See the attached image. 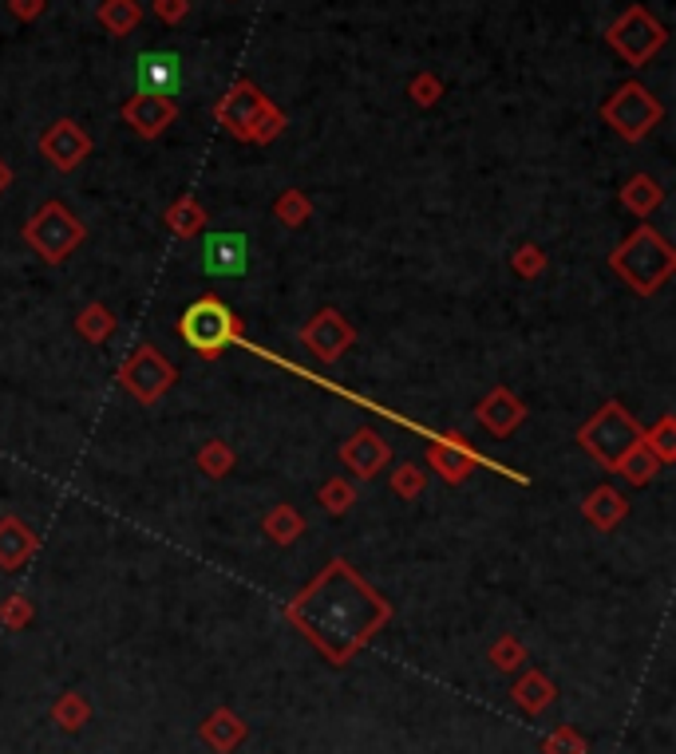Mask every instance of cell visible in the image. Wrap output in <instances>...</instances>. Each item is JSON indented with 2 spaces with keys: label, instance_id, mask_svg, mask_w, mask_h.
Listing matches in <instances>:
<instances>
[{
  "label": "cell",
  "instance_id": "9c48e42d",
  "mask_svg": "<svg viewBox=\"0 0 676 754\" xmlns=\"http://www.w3.org/2000/svg\"><path fill=\"white\" fill-rule=\"evenodd\" d=\"M40 146L52 155L56 166H75L80 158L87 155V146H92V143H87V135L75 123H56Z\"/></svg>",
  "mask_w": 676,
  "mask_h": 754
},
{
  "label": "cell",
  "instance_id": "4fadbf2b",
  "mask_svg": "<svg viewBox=\"0 0 676 754\" xmlns=\"http://www.w3.org/2000/svg\"><path fill=\"white\" fill-rule=\"evenodd\" d=\"M158 12H163L167 21H178V16L187 12V0H158Z\"/></svg>",
  "mask_w": 676,
  "mask_h": 754
},
{
  "label": "cell",
  "instance_id": "5bb4252c",
  "mask_svg": "<svg viewBox=\"0 0 676 754\" xmlns=\"http://www.w3.org/2000/svg\"><path fill=\"white\" fill-rule=\"evenodd\" d=\"M12 9L24 12V16H32V12L40 9V0H12Z\"/></svg>",
  "mask_w": 676,
  "mask_h": 754
},
{
  "label": "cell",
  "instance_id": "7c38bea8",
  "mask_svg": "<svg viewBox=\"0 0 676 754\" xmlns=\"http://www.w3.org/2000/svg\"><path fill=\"white\" fill-rule=\"evenodd\" d=\"M585 746L578 743V734L573 731H562V734H554L550 743H546V754H582Z\"/></svg>",
  "mask_w": 676,
  "mask_h": 754
},
{
  "label": "cell",
  "instance_id": "7a4b0ae2",
  "mask_svg": "<svg viewBox=\"0 0 676 754\" xmlns=\"http://www.w3.org/2000/svg\"><path fill=\"white\" fill-rule=\"evenodd\" d=\"M182 336L202 356H218L229 344V336H234V316H229V309L222 300L214 297L198 300V304L187 309V316H182Z\"/></svg>",
  "mask_w": 676,
  "mask_h": 754
},
{
  "label": "cell",
  "instance_id": "8992f818",
  "mask_svg": "<svg viewBox=\"0 0 676 754\" xmlns=\"http://www.w3.org/2000/svg\"><path fill=\"white\" fill-rule=\"evenodd\" d=\"M250 265V241L246 234H210L202 246V270L210 277H241Z\"/></svg>",
  "mask_w": 676,
  "mask_h": 754
},
{
  "label": "cell",
  "instance_id": "6da1fadb",
  "mask_svg": "<svg viewBox=\"0 0 676 754\" xmlns=\"http://www.w3.org/2000/svg\"><path fill=\"white\" fill-rule=\"evenodd\" d=\"M289 617L309 632V641L329 660L344 663L360 644L384 624L388 609L344 565H333L309 593L289 609Z\"/></svg>",
  "mask_w": 676,
  "mask_h": 754
},
{
  "label": "cell",
  "instance_id": "3957f363",
  "mask_svg": "<svg viewBox=\"0 0 676 754\" xmlns=\"http://www.w3.org/2000/svg\"><path fill=\"white\" fill-rule=\"evenodd\" d=\"M605 119H609L625 139H641L649 127L661 119V104H656L641 83H625L621 92L614 95V104L605 107Z\"/></svg>",
  "mask_w": 676,
  "mask_h": 754
},
{
  "label": "cell",
  "instance_id": "52a82bcc",
  "mask_svg": "<svg viewBox=\"0 0 676 754\" xmlns=\"http://www.w3.org/2000/svg\"><path fill=\"white\" fill-rule=\"evenodd\" d=\"M135 83H139V92L170 99V95L178 92V83H182V60H178L175 52L135 56Z\"/></svg>",
  "mask_w": 676,
  "mask_h": 754
},
{
  "label": "cell",
  "instance_id": "30bf717a",
  "mask_svg": "<svg viewBox=\"0 0 676 754\" xmlns=\"http://www.w3.org/2000/svg\"><path fill=\"white\" fill-rule=\"evenodd\" d=\"M99 21H104L107 32H115V36H127V32L139 24V4L135 0H107L104 9H99Z\"/></svg>",
  "mask_w": 676,
  "mask_h": 754
},
{
  "label": "cell",
  "instance_id": "277c9868",
  "mask_svg": "<svg viewBox=\"0 0 676 754\" xmlns=\"http://www.w3.org/2000/svg\"><path fill=\"white\" fill-rule=\"evenodd\" d=\"M218 119L229 131H238V135L261 139V123L273 119V107L265 104V95H258L253 83H234L218 107Z\"/></svg>",
  "mask_w": 676,
  "mask_h": 754
},
{
  "label": "cell",
  "instance_id": "5b68a950",
  "mask_svg": "<svg viewBox=\"0 0 676 754\" xmlns=\"http://www.w3.org/2000/svg\"><path fill=\"white\" fill-rule=\"evenodd\" d=\"M661 40H665L661 24H656L653 16H645L641 9L625 12L621 24L609 32V44H614L617 52H625V60H633V63L649 60V56L661 48Z\"/></svg>",
  "mask_w": 676,
  "mask_h": 754
},
{
  "label": "cell",
  "instance_id": "ba28073f",
  "mask_svg": "<svg viewBox=\"0 0 676 754\" xmlns=\"http://www.w3.org/2000/svg\"><path fill=\"white\" fill-rule=\"evenodd\" d=\"M123 115H127V123H135V131H143V135H158V131L175 119V104L163 99V95L139 92L135 99L123 107Z\"/></svg>",
  "mask_w": 676,
  "mask_h": 754
},
{
  "label": "cell",
  "instance_id": "8fae6325",
  "mask_svg": "<svg viewBox=\"0 0 676 754\" xmlns=\"http://www.w3.org/2000/svg\"><path fill=\"white\" fill-rule=\"evenodd\" d=\"M202 734H206V739H210L214 746H218V751H229V746H234V743L241 739V723H238V719H234L229 711H218L206 727H202Z\"/></svg>",
  "mask_w": 676,
  "mask_h": 754
}]
</instances>
